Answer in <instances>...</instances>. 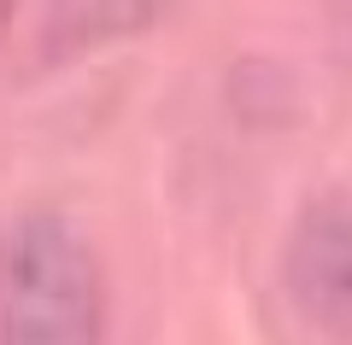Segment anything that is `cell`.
Here are the masks:
<instances>
[{"mask_svg":"<svg viewBox=\"0 0 352 345\" xmlns=\"http://www.w3.org/2000/svg\"><path fill=\"white\" fill-rule=\"evenodd\" d=\"M0 345H100V263L47 211L0 246Z\"/></svg>","mask_w":352,"mask_h":345,"instance_id":"cell-1","label":"cell"},{"mask_svg":"<svg viewBox=\"0 0 352 345\" xmlns=\"http://www.w3.org/2000/svg\"><path fill=\"white\" fill-rule=\"evenodd\" d=\"M282 287L294 310L329 345H352V199L323 193L300 211L282 252Z\"/></svg>","mask_w":352,"mask_h":345,"instance_id":"cell-2","label":"cell"}]
</instances>
